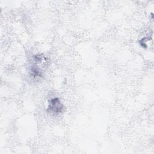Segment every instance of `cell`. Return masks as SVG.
Segmentation results:
<instances>
[{"instance_id": "cell-1", "label": "cell", "mask_w": 154, "mask_h": 154, "mask_svg": "<svg viewBox=\"0 0 154 154\" xmlns=\"http://www.w3.org/2000/svg\"><path fill=\"white\" fill-rule=\"evenodd\" d=\"M63 109V105L60 103L59 99L58 98L52 99L49 101V105H48V111L58 113L61 112Z\"/></svg>"}]
</instances>
